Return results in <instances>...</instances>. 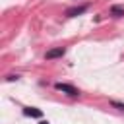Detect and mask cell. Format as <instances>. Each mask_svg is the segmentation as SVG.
<instances>
[{"mask_svg":"<svg viewBox=\"0 0 124 124\" xmlns=\"http://www.w3.org/2000/svg\"><path fill=\"white\" fill-rule=\"evenodd\" d=\"M23 116H29V118H43V110H41V108H35V107H25V108H23Z\"/></svg>","mask_w":124,"mask_h":124,"instance_id":"cell-4","label":"cell"},{"mask_svg":"<svg viewBox=\"0 0 124 124\" xmlns=\"http://www.w3.org/2000/svg\"><path fill=\"white\" fill-rule=\"evenodd\" d=\"M87 12V4L83 6H74V8H68L66 10V17H76V16H81Z\"/></svg>","mask_w":124,"mask_h":124,"instance_id":"cell-3","label":"cell"},{"mask_svg":"<svg viewBox=\"0 0 124 124\" xmlns=\"http://www.w3.org/2000/svg\"><path fill=\"white\" fill-rule=\"evenodd\" d=\"M108 105H110V107H114V108H118L120 112H124V103H120V101H114V99H110V101H108Z\"/></svg>","mask_w":124,"mask_h":124,"instance_id":"cell-6","label":"cell"},{"mask_svg":"<svg viewBox=\"0 0 124 124\" xmlns=\"http://www.w3.org/2000/svg\"><path fill=\"white\" fill-rule=\"evenodd\" d=\"M54 89H56V91H62V93H66L68 97H79V89H76V87H74V85H70V83L56 81V83H54Z\"/></svg>","mask_w":124,"mask_h":124,"instance_id":"cell-1","label":"cell"},{"mask_svg":"<svg viewBox=\"0 0 124 124\" xmlns=\"http://www.w3.org/2000/svg\"><path fill=\"white\" fill-rule=\"evenodd\" d=\"M39 124H48V122H46V120H41V122H39Z\"/></svg>","mask_w":124,"mask_h":124,"instance_id":"cell-8","label":"cell"},{"mask_svg":"<svg viewBox=\"0 0 124 124\" xmlns=\"http://www.w3.org/2000/svg\"><path fill=\"white\" fill-rule=\"evenodd\" d=\"M108 14H110L112 17H122V16H124V6L114 4V6H110V8H108Z\"/></svg>","mask_w":124,"mask_h":124,"instance_id":"cell-5","label":"cell"},{"mask_svg":"<svg viewBox=\"0 0 124 124\" xmlns=\"http://www.w3.org/2000/svg\"><path fill=\"white\" fill-rule=\"evenodd\" d=\"M16 79H19V76H17V74H16V76L12 74V76H8V78H6V81H16Z\"/></svg>","mask_w":124,"mask_h":124,"instance_id":"cell-7","label":"cell"},{"mask_svg":"<svg viewBox=\"0 0 124 124\" xmlns=\"http://www.w3.org/2000/svg\"><path fill=\"white\" fill-rule=\"evenodd\" d=\"M66 54V48L64 46H54V48H48L45 52V58L46 60H56V58H62Z\"/></svg>","mask_w":124,"mask_h":124,"instance_id":"cell-2","label":"cell"}]
</instances>
